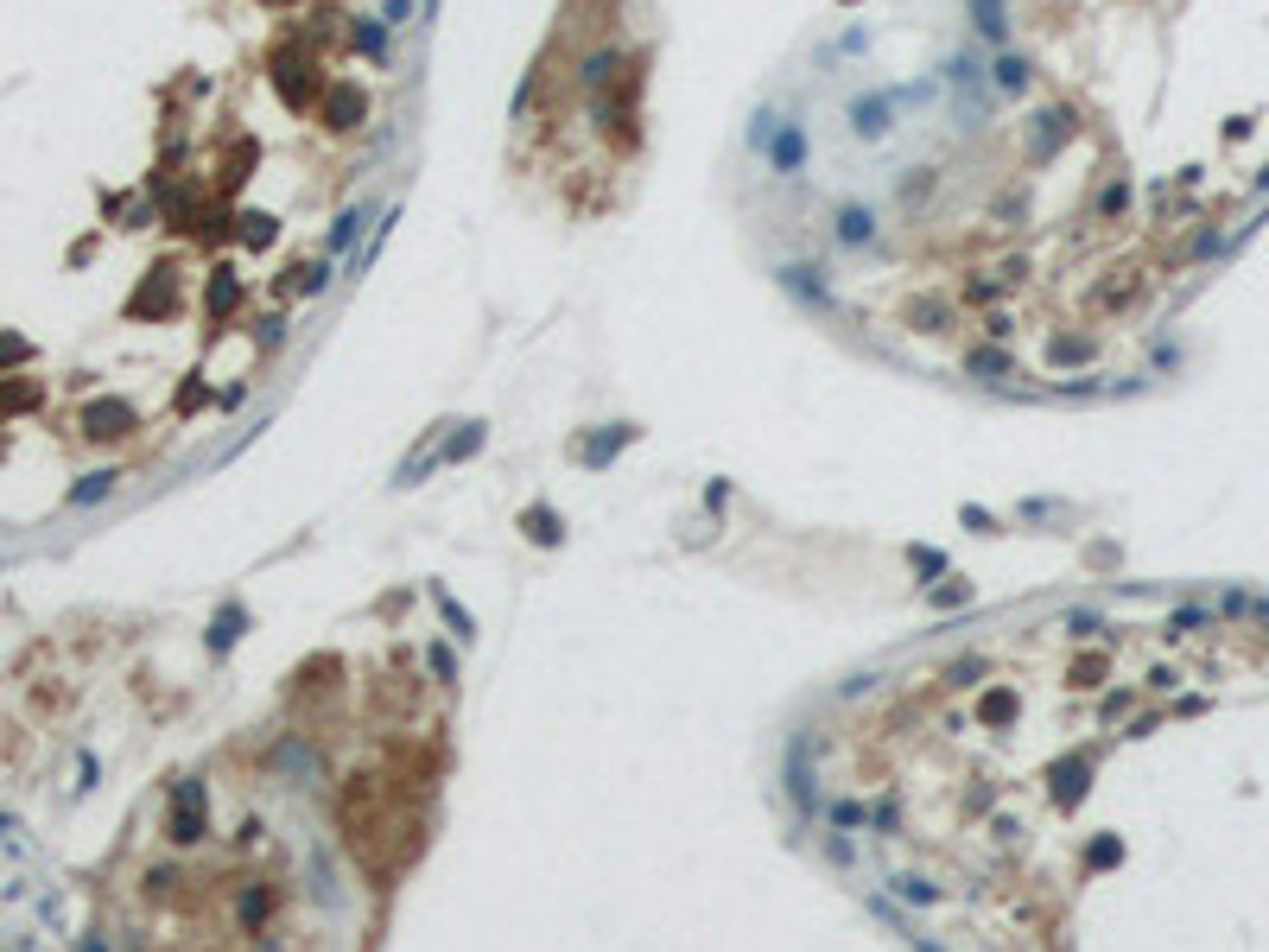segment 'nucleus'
I'll return each instance as SVG.
<instances>
[{"label":"nucleus","mask_w":1269,"mask_h":952,"mask_svg":"<svg viewBox=\"0 0 1269 952\" xmlns=\"http://www.w3.org/2000/svg\"><path fill=\"white\" fill-rule=\"evenodd\" d=\"M1035 121H1041V127H1035V146H1047V153H1054L1066 133H1073V115H1066V109H1047V115H1035Z\"/></svg>","instance_id":"obj_18"},{"label":"nucleus","mask_w":1269,"mask_h":952,"mask_svg":"<svg viewBox=\"0 0 1269 952\" xmlns=\"http://www.w3.org/2000/svg\"><path fill=\"white\" fill-rule=\"evenodd\" d=\"M781 286H787V292H800V299H819V279H813V267H781Z\"/></svg>","instance_id":"obj_25"},{"label":"nucleus","mask_w":1269,"mask_h":952,"mask_svg":"<svg viewBox=\"0 0 1269 952\" xmlns=\"http://www.w3.org/2000/svg\"><path fill=\"white\" fill-rule=\"evenodd\" d=\"M362 115H369V96H362L356 83H336L330 96H324V127H356Z\"/></svg>","instance_id":"obj_5"},{"label":"nucleus","mask_w":1269,"mask_h":952,"mask_svg":"<svg viewBox=\"0 0 1269 952\" xmlns=\"http://www.w3.org/2000/svg\"><path fill=\"white\" fill-rule=\"evenodd\" d=\"M115 482H121V471H89L83 482H71V502H76V508H83V502H102Z\"/></svg>","instance_id":"obj_19"},{"label":"nucleus","mask_w":1269,"mask_h":952,"mask_svg":"<svg viewBox=\"0 0 1269 952\" xmlns=\"http://www.w3.org/2000/svg\"><path fill=\"white\" fill-rule=\"evenodd\" d=\"M634 432H641V426H610V432H603V438H590V445H584V464H610V458H616V451L629 445Z\"/></svg>","instance_id":"obj_15"},{"label":"nucleus","mask_w":1269,"mask_h":952,"mask_svg":"<svg viewBox=\"0 0 1269 952\" xmlns=\"http://www.w3.org/2000/svg\"><path fill=\"white\" fill-rule=\"evenodd\" d=\"M888 109H895V89H883V96H870V102H857V133H863V140H876V133H883V127H888V121H883Z\"/></svg>","instance_id":"obj_14"},{"label":"nucleus","mask_w":1269,"mask_h":952,"mask_svg":"<svg viewBox=\"0 0 1269 952\" xmlns=\"http://www.w3.org/2000/svg\"><path fill=\"white\" fill-rule=\"evenodd\" d=\"M616 71H623V58H616V51H590V58H584V89H590V96H610Z\"/></svg>","instance_id":"obj_9"},{"label":"nucleus","mask_w":1269,"mask_h":952,"mask_svg":"<svg viewBox=\"0 0 1269 952\" xmlns=\"http://www.w3.org/2000/svg\"><path fill=\"white\" fill-rule=\"evenodd\" d=\"M426 471H431V451H420V458H413V464H407V471H400V489H407V482H420Z\"/></svg>","instance_id":"obj_36"},{"label":"nucleus","mask_w":1269,"mask_h":952,"mask_svg":"<svg viewBox=\"0 0 1269 952\" xmlns=\"http://www.w3.org/2000/svg\"><path fill=\"white\" fill-rule=\"evenodd\" d=\"M1054 356H1060V362H1079V356H1086V343H1073V337H1060V343H1054Z\"/></svg>","instance_id":"obj_39"},{"label":"nucleus","mask_w":1269,"mask_h":952,"mask_svg":"<svg viewBox=\"0 0 1269 952\" xmlns=\"http://www.w3.org/2000/svg\"><path fill=\"white\" fill-rule=\"evenodd\" d=\"M965 369L978 375V381H1003V375H1009V356H1003V350H978Z\"/></svg>","instance_id":"obj_23"},{"label":"nucleus","mask_w":1269,"mask_h":952,"mask_svg":"<svg viewBox=\"0 0 1269 952\" xmlns=\"http://www.w3.org/2000/svg\"><path fill=\"white\" fill-rule=\"evenodd\" d=\"M20 362H32V343H25V337H13V330H0V375H7V369H20Z\"/></svg>","instance_id":"obj_24"},{"label":"nucleus","mask_w":1269,"mask_h":952,"mask_svg":"<svg viewBox=\"0 0 1269 952\" xmlns=\"http://www.w3.org/2000/svg\"><path fill=\"white\" fill-rule=\"evenodd\" d=\"M362 223H369V210H362V204L343 210V217L330 223V235H324V248H330V254H349V248H356V235H362Z\"/></svg>","instance_id":"obj_12"},{"label":"nucleus","mask_w":1269,"mask_h":952,"mask_svg":"<svg viewBox=\"0 0 1269 952\" xmlns=\"http://www.w3.org/2000/svg\"><path fill=\"white\" fill-rule=\"evenodd\" d=\"M413 13V0H387V13H381V25H400Z\"/></svg>","instance_id":"obj_37"},{"label":"nucleus","mask_w":1269,"mask_h":952,"mask_svg":"<svg viewBox=\"0 0 1269 952\" xmlns=\"http://www.w3.org/2000/svg\"><path fill=\"white\" fill-rule=\"evenodd\" d=\"M172 800H178V807H172V838H178V844H197V838H204V787H197V781H178V794H172Z\"/></svg>","instance_id":"obj_3"},{"label":"nucleus","mask_w":1269,"mask_h":952,"mask_svg":"<svg viewBox=\"0 0 1269 952\" xmlns=\"http://www.w3.org/2000/svg\"><path fill=\"white\" fill-rule=\"evenodd\" d=\"M241 241H248V248H267V241H274V217H248Z\"/></svg>","instance_id":"obj_27"},{"label":"nucleus","mask_w":1269,"mask_h":952,"mask_svg":"<svg viewBox=\"0 0 1269 952\" xmlns=\"http://www.w3.org/2000/svg\"><path fill=\"white\" fill-rule=\"evenodd\" d=\"M241 628H248V616H241V610H216V623H210V648H216V654H223V648H228V641H235V635H241Z\"/></svg>","instance_id":"obj_21"},{"label":"nucleus","mask_w":1269,"mask_h":952,"mask_svg":"<svg viewBox=\"0 0 1269 952\" xmlns=\"http://www.w3.org/2000/svg\"><path fill=\"white\" fill-rule=\"evenodd\" d=\"M768 133H775V109H762L749 121V146H768Z\"/></svg>","instance_id":"obj_32"},{"label":"nucleus","mask_w":1269,"mask_h":952,"mask_svg":"<svg viewBox=\"0 0 1269 952\" xmlns=\"http://www.w3.org/2000/svg\"><path fill=\"white\" fill-rule=\"evenodd\" d=\"M267 7H286V0H267Z\"/></svg>","instance_id":"obj_40"},{"label":"nucleus","mask_w":1269,"mask_h":952,"mask_svg":"<svg viewBox=\"0 0 1269 952\" xmlns=\"http://www.w3.org/2000/svg\"><path fill=\"white\" fill-rule=\"evenodd\" d=\"M241 299V279H235V267H216L210 274V292H204V305H210V318H228V305Z\"/></svg>","instance_id":"obj_8"},{"label":"nucleus","mask_w":1269,"mask_h":952,"mask_svg":"<svg viewBox=\"0 0 1269 952\" xmlns=\"http://www.w3.org/2000/svg\"><path fill=\"white\" fill-rule=\"evenodd\" d=\"M971 25H978L984 38H996V45H1003V32H1009V25H1003V0H971Z\"/></svg>","instance_id":"obj_17"},{"label":"nucleus","mask_w":1269,"mask_h":952,"mask_svg":"<svg viewBox=\"0 0 1269 952\" xmlns=\"http://www.w3.org/2000/svg\"><path fill=\"white\" fill-rule=\"evenodd\" d=\"M482 438H489V426H482V420H464V426H457V432L438 445V464H464V458H477Z\"/></svg>","instance_id":"obj_7"},{"label":"nucleus","mask_w":1269,"mask_h":952,"mask_svg":"<svg viewBox=\"0 0 1269 952\" xmlns=\"http://www.w3.org/2000/svg\"><path fill=\"white\" fill-rule=\"evenodd\" d=\"M172 305H178V274H172V267H153V274H146V286L127 299V318L159 325V318H172Z\"/></svg>","instance_id":"obj_1"},{"label":"nucleus","mask_w":1269,"mask_h":952,"mask_svg":"<svg viewBox=\"0 0 1269 952\" xmlns=\"http://www.w3.org/2000/svg\"><path fill=\"white\" fill-rule=\"evenodd\" d=\"M431 597H438V610H444V623H451V628H457V635H464V641H470V635H477V623H470V610H464V603H457L451 591H438V584H431Z\"/></svg>","instance_id":"obj_22"},{"label":"nucleus","mask_w":1269,"mask_h":952,"mask_svg":"<svg viewBox=\"0 0 1269 952\" xmlns=\"http://www.w3.org/2000/svg\"><path fill=\"white\" fill-rule=\"evenodd\" d=\"M324 279H330V267H324V261H318V267H305V279H299V292H324Z\"/></svg>","instance_id":"obj_35"},{"label":"nucleus","mask_w":1269,"mask_h":952,"mask_svg":"<svg viewBox=\"0 0 1269 952\" xmlns=\"http://www.w3.org/2000/svg\"><path fill=\"white\" fill-rule=\"evenodd\" d=\"M356 51H362V58H375V64H387V58H394V38H387V25H381V20H356Z\"/></svg>","instance_id":"obj_11"},{"label":"nucleus","mask_w":1269,"mask_h":952,"mask_svg":"<svg viewBox=\"0 0 1269 952\" xmlns=\"http://www.w3.org/2000/svg\"><path fill=\"white\" fill-rule=\"evenodd\" d=\"M990 89H996V96H1016V89H1029V58H1009V51H1003V58L990 64Z\"/></svg>","instance_id":"obj_10"},{"label":"nucleus","mask_w":1269,"mask_h":952,"mask_svg":"<svg viewBox=\"0 0 1269 952\" xmlns=\"http://www.w3.org/2000/svg\"><path fill=\"white\" fill-rule=\"evenodd\" d=\"M1079 775H1086L1079 762H1066V769H1060V800H1066V807H1073V800H1079V787H1086Z\"/></svg>","instance_id":"obj_29"},{"label":"nucleus","mask_w":1269,"mask_h":952,"mask_svg":"<svg viewBox=\"0 0 1269 952\" xmlns=\"http://www.w3.org/2000/svg\"><path fill=\"white\" fill-rule=\"evenodd\" d=\"M426 661H431V674H438V679H451V674H457L451 648H438V641H431V648H426Z\"/></svg>","instance_id":"obj_30"},{"label":"nucleus","mask_w":1269,"mask_h":952,"mask_svg":"<svg viewBox=\"0 0 1269 952\" xmlns=\"http://www.w3.org/2000/svg\"><path fill=\"white\" fill-rule=\"evenodd\" d=\"M274 76H279V96H286L292 109H305V102H312L318 76H312V64H305V58H286V51H279V71H274Z\"/></svg>","instance_id":"obj_6"},{"label":"nucleus","mask_w":1269,"mask_h":952,"mask_svg":"<svg viewBox=\"0 0 1269 952\" xmlns=\"http://www.w3.org/2000/svg\"><path fill=\"white\" fill-rule=\"evenodd\" d=\"M971 76H978V71H971V58H965V51H958V58L946 64V83H952V89H965Z\"/></svg>","instance_id":"obj_31"},{"label":"nucleus","mask_w":1269,"mask_h":952,"mask_svg":"<svg viewBox=\"0 0 1269 952\" xmlns=\"http://www.w3.org/2000/svg\"><path fill=\"white\" fill-rule=\"evenodd\" d=\"M204 400H210V394H204V381H184V387H178V413H191V407H204Z\"/></svg>","instance_id":"obj_33"},{"label":"nucleus","mask_w":1269,"mask_h":952,"mask_svg":"<svg viewBox=\"0 0 1269 952\" xmlns=\"http://www.w3.org/2000/svg\"><path fill=\"white\" fill-rule=\"evenodd\" d=\"M908 559H914V566H921V572H939V566H946V559H939V553H927V546H914Z\"/></svg>","instance_id":"obj_38"},{"label":"nucleus","mask_w":1269,"mask_h":952,"mask_svg":"<svg viewBox=\"0 0 1269 952\" xmlns=\"http://www.w3.org/2000/svg\"><path fill=\"white\" fill-rule=\"evenodd\" d=\"M261 915H267V895L248 889V895H241V921H261Z\"/></svg>","instance_id":"obj_34"},{"label":"nucleus","mask_w":1269,"mask_h":952,"mask_svg":"<svg viewBox=\"0 0 1269 952\" xmlns=\"http://www.w3.org/2000/svg\"><path fill=\"white\" fill-rule=\"evenodd\" d=\"M133 426H140V420H133V407H127V400H115V394H102V400H89V407H83V432L102 438V445H108V438H121V432H133Z\"/></svg>","instance_id":"obj_2"},{"label":"nucleus","mask_w":1269,"mask_h":952,"mask_svg":"<svg viewBox=\"0 0 1269 952\" xmlns=\"http://www.w3.org/2000/svg\"><path fill=\"white\" fill-rule=\"evenodd\" d=\"M895 889H901V895H908V902H921V908H927V902H939V889H927V882H921V877H901V882H895Z\"/></svg>","instance_id":"obj_28"},{"label":"nucleus","mask_w":1269,"mask_h":952,"mask_svg":"<svg viewBox=\"0 0 1269 952\" xmlns=\"http://www.w3.org/2000/svg\"><path fill=\"white\" fill-rule=\"evenodd\" d=\"M768 166H775V172H800L806 166V127H800V121H781V127H775Z\"/></svg>","instance_id":"obj_4"},{"label":"nucleus","mask_w":1269,"mask_h":952,"mask_svg":"<svg viewBox=\"0 0 1269 952\" xmlns=\"http://www.w3.org/2000/svg\"><path fill=\"white\" fill-rule=\"evenodd\" d=\"M521 527H528V540H539V546H559V540H565V527H559V515H552V508H528V515H521Z\"/></svg>","instance_id":"obj_16"},{"label":"nucleus","mask_w":1269,"mask_h":952,"mask_svg":"<svg viewBox=\"0 0 1269 952\" xmlns=\"http://www.w3.org/2000/svg\"><path fill=\"white\" fill-rule=\"evenodd\" d=\"M25 407H38V387L32 381H7V375H0V413H25Z\"/></svg>","instance_id":"obj_20"},{"label":"nucleus","mask_w":1269,"mask_h":952,"mask_svg":"<svg viewBox=\"0 0 1269 952\" xmlns=\"http://www.w3.org/2000/svg\"><path fill=\"white\" fill-rule=\"evenodd\" d=\"M984 718H990V724L1016 718V692H990V699H984Z\"/></svg>","instance_id":"obj_26"},{"label":"nucleus","mask_w":1269,"mask_h":952,"mask_svg":"<svg viewBox=\"0 0 1269 952\" xmlns=\"http://www.w3.org/2000/svg\"><path fill=\"white\" fill-rule=\"evenodd\" d=\"M870 235H876V217H870V210H863V204L838 210V241H844V248H863V241H870Z\"/></svg>","instance_id":"obj_13"}]
</instances>
